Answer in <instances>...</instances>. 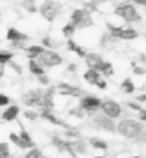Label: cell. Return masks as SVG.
I'll use <instances>...</instances> for the list:
<instances>
[{"label":"cell","instance_id":"obj_40","mask_svg":"<svg viewBox=\"0 0 146 158\" xmlns=\"http://www.w3.org/2000/svg\"><path fill=\"white\" fill-rule=\"evenodd\" d=\"M37 82H39V85H42V86H49L50 85V78L45 73V75H40V76H37Z\"/></svg>","mask_w":146,"mask_h":158},{"label":"cell","instance_id":"obj_13","mask_svg":"<svg viewBox=\"0 0 146 158\" xmlns=\"http://www.w3.org/2000/svg\"><path fill=\"white\" fill-rule=\"evenodd\" d=\"M39 115H40V118H42V119H45L46 122H49V124H52V125H56V127H62V128H65V129L70 128V127H69L66 122H63V121L60 119L59 117H56L53 111H49V109H40Z\"/></svg>","mask_w":146,"mask_h":158},{"label":"cell","instance_id":"obj_35","mask_svg":"<svg viewBox=\"0 0 146 158\" xmlns=\"http://www.w3.org/2000/svg\"><path fill=\"white\" fill-rule=\"evenodd\" d=\"M132 72H133L135 76H143V75H146V68L142 66V65L132 63Z\"/></svg>","mask_w":146,"mask_h":158},{"label":"cell","instance_id":"obj_29","mask_svg":"<svg viewBox=\"0 0 146 158\" xmlns=\"http://www.w3.org/2000/svg\"><path fill=\"white\" fill-rule=\"evenodd\" d=\"M62 33L66 39H72L73 38V35L76 33V27L69 22V23H66V25L62 27Z\"/></svg>","mask_w":146,"mask_h":158},{"label":"cell","instance_id":"obj_39","mask_svg":"<svg viewBox=\"0 0 146 158\" xmlns=\"http://www.w3.org/2000/svg\"><path fill=\"white\" fill-rule=\"evenodd\" d=\"M10 96H7L6 94H0V106L2 108H6V106H9L10 105Z\"/></svg>","mask_w":146,"mask_h":158},{"label":"cell","instance_id":"obj_27","mask_svg":"<svg viewBox=\"0 0 146 158\" xmlns=\"http://www.w3.org/2000/svg\"><path fill=\"white\" fill-rule=\"evenodd\" d=\"M9 141L12 142L13 145H16L19 150H27V147L25 145V142L22 141L19 132H10L9 134Z\"/></svg>","mask_w":146,"mask_h":158},{"label":"cell","instance_id":"obj_48","mask_svg":"<svg viewBox=\"0 0 146 158\" xmlns=\"http://www.w3.org/2000/svg\"><path fill=\"white\" fill-rule=\"evenodd\" d=\"M132 158H142V157H139V155H135V157H132Z\"/></svg>","mask_w":146,"mask_h":158},{"label":"cell","instance_id":"obj_17","mask_svg":"<svg viewBox=\"0 0 146 158\" xmlns=\"http://www.w3.org/2000/svg\"><path fill=\"white\" fill-rule=\"evenodd\" d=\"M139 38L138 30L133 27H122V30L115 36V39L117 40H135Z\"/></svg>","mask_w":146,"mask_h":158},{"label":"cell","instance_id":"obj_6","mask_svg":"<svg viewBox=\"0 0 146 158\" xmlns=\"http://www.w3.org/2000/svg\"><path fill=\"white\" fill-rule=\"evenodd\" d=\"M39 65H42L45 69H52V68H57L63 63V58L56 52V50L46 49L37 59Z\"/></svg>","mask_w":146,"mask_h":158},{"label":"cell","instance_id":"obj_38","mask_svg":"<svg viewBox=\"0 0 146 158\" xmlns=\"http://www.w3.org/2000/svg\"><path fill=\"white\" fill-rule=\"evenodd\" d=\"M7 66L10 68V69H12V71L14 72V73H17V75H22V72H23V69H22V66H20V65H19V63H16V62H14V60H12V62L9 63Z\"/></svg>","mask_w":146,"mask_h":158},{"label":"cell","instance_id":"obj_44","mask_svg":"<svg viewBox=\"0 0 146 158\" xmlns=\"http://www.w3.org/2000/svg\"><path fill=\"white\" fill-rule=\"evenodd\" d=\"M66 71H69V72H75V71H77V65H75V63H70L69 66L66 68Z\"/></svg>","mask_w":146,"mask_h":158},{"label":"cell","instance_id":"obj_2","mask_svg":"<svg viewBox=\"0 0 146 158\" xmlns=\"http://www.w3.org/2000/svg\"><path fill=\"white\" fill-rule=\"evenodd\" d=\"M115 15L128 23H140L142 22V16L139 15L138 9L129 2H122L117 4L115 7Z\"/></svg>","mask_w":146,"mask_h":158},{"label":"cell","instance_id":"obj_41","mask_svg":"<svg viewBox=\"0 0 146 158\" xmlns=\"http://www.w3.org/2000/svg\"><path fill=\"white\" fill-rule=\"evenodd\" d=\"M138 119L140 121V122H143V124L146 122V108H143L142 111L138 112Z\"/></svg>","mask_w":146,"mask_h":158},{"label":"cell","instance_id":"obj_3","mask_svg":"<svg viewBox=\"0 0 146 158\" xmlns=\"http://www.w3.org/2000/svg\"><path fill=\"white\" fill-rule=\"evenodd\" d=\"M70 23L76 27V30L89 29V27H92L95 25L92 15L86 9H75L70 15Z\"/></svg>","mask_w":146,"mask_h":158},{"label":"cell","instance_id":"obj_46","mask_svg":"<svg viewBox=\"0 0 146 158\" xmlns=\"http://www.w3.org/2000/svg\"><path fill=\"white\" fill-rule=\"evenodd\" d=\"M4 69H6V66L0 65V78H3V75H4Z\"/></svg>","mask_w":146,"mask_h":158},{"label":"cell","instance_id":"obj_49","mask_svg":"<svg viewBox=\"0 0 146 158\" xmlns=\"http://www.w3.org/2000/svg\"><path fill=\"white\" fill-rule=\"evenodd\" d=\"M0 119H2V114H0Z\"/></svg>","mask_w":146,"mask_h":158},{"label":"cell","instance_id":"obj_43","mask_svg":"<svg viewBox=\"0 0 146 158\" xmlns=\"http://www.w3.org/2000/svg\"><path fill=\"white\" fill-rule=\"evenodd\" d=\"M136 142H140V144H143V142H146V131H143L140 135H139L136 139H135Z\"/></svg>","mask_w":146,"mask_h":158},{"label":"cell","instance_id":"obj_4","mask_svg":"<svg viewBox=\"0 0 146 158\" xmlns=\"http://www.w3.org/2000/svg\"><path fill=\"white\" fill-rule=\"evenodd\" d=\"M79 106L85 111L86 115L93 117L100 111L102 106V99L97 98L96 95H83L79 101Z\"/></svg>","mask_w":146,"mask_h":158},{"label":"cell","instance_id":"obj_20","mask_svg":"<svg viewBox=\"0 0 146 158\" xmlns=\"http://www.w3.org/2000/svg\"><path fill=\"white\" fill-rule=\"evenodd\" d=\"M45 50L46 49H45L42 45H29V46H26V49L23 50V52L26 53L27 59H34V60H36Z\"/></svg>","mask_w":146,"mask_h":158},{"label":"cell","instance_id":"obj_32","mask_svg":"<svg viewBox=\"0 0 146 158\" xmlns=\"http://www.w3.org/2000/svg\"><path fill=\"white\" fill-rule=\"evenodd\" d=\"M22 158H43V152L39 148H30V150H27V152H26L25 155Z\"/></svg>","mask_w":146,"mask_h":158},{"label":"cell","instance_id":"obj_15","mask_svg":"<svg viewBox=\"0 0 146 158\" xmlns=\"http://www.w3.org/2000/svg\"><path fill=\"white\" fill-rule=\"evenodd\" d=\"M105 62V59L102 58V55L96 53V52H89L86 56H85V63L88 69H95V71L99 72L102 63Z\"/></svg>","mask_w":146,"mask_h":158},{"label":"cell","instance_id":"obj_18","mask_svg":"<svg viewBox=\"0 0 146 158\" xmlns=\"http://www.w3.org/2000/svg\"><path fill=\"white\" fill-rule=\"evenodd\" d=\"M66 49L69 50V52H72V53H75L76 56H79V58H83L88 55V52H86V49L85 48H82L80 45H77V42H75L73 39H67L66 40Z\"/></svg>","mask_w":146,"mask_h":158},{"label":"cell","instance_id":"obj_23","mask_svg":"<svg viewBox=\"0 0 146 158\" xmlns=\"http://www.w3.org/2000/svg\"><path fill=\"white\" fill-rule=\"evenodd\" d=\"M19 135H20L22 141L25 142V145L27 147V150H30V148H34V147H36V142H34V139L32 138V135L29 134V131L23 128V125H20V131H19Z\"/></svg>","mask_w":146,"mask_h":158},{"label":"cell","instance_id":"obj_5","mask_svg":"<svg viewBox=\"0 0 146 158\" xmlns=\"http://www.w3.org/2000/svg\"><path fill=\"white\" fill-rule=\"evenodd\" d=\"M39 12L43 16V19L47 22L56 20V17L62 12V4L56 0H45L43 4L39 7Z\"/></svg>","mask_w":146,"mask_h":158},{"label":"cell","instance_id":"obj_30","mask_svg":"<svg viewBox=\"0 0 146 158\" xmlns=\"http://www.w3.org/2000/svg\"><path fill=\"white\" fill-rule=\"evenodd\" d=\"M22 7L29 13H36L37 12V6L34 0H22Z\"/></svg>","mask_w":146,"mask_h":158},{"label":"cell","instance_id":"obj_28","mask_svg":"<svg viewBox=\"0 0 146 158\" xmlns=\"http://www.w3.org/2000/svg\"><path fill=\"white\" fill-rule=\"evenodd\" d=\"M99 72H100V75H102V76H106V78H109V76H113L115 71H113L112 62H108V60H105V62L102 63V66H100Z\"/></svg>","mask_w":146,"mask_h":158},{"label":"cell","instance_id":"obj_25","mask_svg":"<svg viewBox=\"0 0 146 158\" xmlns=\"http://www.w3.org/2000/svg\"><path fill=\"white\" fill-rule=\"evenodd\" d=\"M120 89L125 92V94H128V95H132V94H135V91H136V85H135V82L132 81V78H125L120 82Z\"/></svg>","mask_w":146,"mask_h":158},{"label":"cell","instance_id":"obj_36","mask_svg":"<svg viewBox=\"0 0 146 158\" xmlns=\"http://www.w3.org/2000/svg\"><path fill=\"white\" fill-rule=\"evenodd\" d=\"M65 135H66L67 138H73V139H79L80 138V132L79 131H76V129H73L72 127L65 131Z\"/></svg>","mask_w":146,"mask_h":158},{"label":"cell","instance_id":"obj_37","mask_svg":"<svg viewBox=\"0 0 146 158\" xmlns=\"http://www.w3.org/2000/svg\"><path fill=\"white\" fill-rule=\"evenodd\" d=\"M128 108L130 109V111H135V112H139V111H142L143 106L139 102H136V101H130V102H128Z\"/></svg>","mask_w":146,"mask_h":158},{"label":"cell","instance_id":"obj_42","mask_svg":"<svg viewBox=\"0 0 146 158\" xmlns=\"http://www.w3.org/2000/svg\"><path fill=\"white\" fill-rule=\"evenodd\" d=\"M96 86L99 88L100 91H105V89H106V88H108V82H106V81H105V78H102L99 81V82L96 83Z\"/></svg>","mask_w":146,"mask_h":158},{"label":"cell","instance_id":"obj_24","mask_svg":"<svg viewBox=\"0 0 146 158\" xmlns=\"http://www.w3.org/2000/svg\"><path fill=\"white\" fill-rule=\"evenodd\" d=\"M62 45H63V43L60 40L50 38V36H43V38H42V46L45 48V49L54 50V49H57V48H60Z\"/></svg>","mask_w":146,"mask_h":158},{"label":"cell","instance_id":"obj_47","mask_svg":"<svg viewBox=\"0 0 146 158\" xmlns=\"http://www.w3.org/2000/svg\"><path fill=\"white\" fill-rule=\"evenodd\" d=\"M95 158H108V157H105V155H97V157H95Z\"/></svg>","mask_w":146,"mask_h":158},{"label":"cell","instance_id":"obj_19","mask_svg":"<svg viewBox=\"0 0 146 158\" xmlns=\"http://www.w3.org/2000/svg\"><path fill=\"white\" fill-rule=\"evenodd\" d=\"M102 78H103V76L100 75V72L95 71V69H86L83 73V81L88 82L89 85H92V86H96V83L99 82Z\"/></svg>","mask_w":146,"mask_h":158},{"label":"cell","instance_id":"obj_14","mask_svg":"<svg viewBox=\"0 0 146 158\" xmlns=\"http://www.w3.org/2000/svg\"><path fill=\"white\" fill-rule=\"evenodd\" d=\"M30 39V36L22 30L16 29V27H9L6 30V40L10 42V43H16V42H27Z\"/></svg>","mask_w":146,"mask_h":158},{"label":"cell","instance_id":"obj_34","mask_svg":"<svg viewBox=\"0 0 146 158\" xmlns=\"http://www.w3.org/2000/svg\"><path fill=\"white\" fill-rule=\"evenodd\" d=\"M23 115H25V118L26 119H29L30 122H32V121L34 122L37 118H40V115H39L37 111H32V109H26V111H23Z\"/></svg>","mask_w":146,"mask_h":158},{"label":"cell","instance_id":"obj_1","mask_svg":"<svg viewBox=\"0 0 146 158\" xmlns=\"http://www.w3.org/2000/svg\"><path fill=\"white\" fill-rule=\"evenodd\" d=\"M143 131H145V124L139 119H132V118H123L116 125V132L128 139H136Z\"/></svg>","mask_w":146,"mask_h":158},{"label":"cell","instance_id":"obj_9","mask_svg":"<svg viewBox=\"0 0 146 158\" xmlns=\"http://www.w3.org/2000/svg\"><path fill=\"white\" fill-rule=\"evenodd\" d=\"M100 112H103L105 115H108L109 118H112V119H116L122 115L123 112V108H122V105L119 102L113 99H105L102 101V106H100Z\"/></svg>","mask_w":146,"mask_h":158},{"label":"cell","instance_id":"obj_22","mask_svg":"<svg viewBox=\"0 0 146 158\" xmlns=\"http://www.w3.org/2000/svg\"><path fill=\"white\" fill-rule=\"evenodd\" d=\"M27 68H29V72L32 73L33 76H40V75H45L46 72H45V68L42 65H39L37 60H34V59H29V62H27Z\"/></svg>","mask_w":146,"mask_h":158},{"label":"cell","instance_id":"obj_21","mask_svg":"<svg viewBox=\"0 0 146 158\" xmlns=\"http://www.w3.org/2000/svg\"><path fill=\"white\" fill-rule=\"evenodd\" d=\"M88 144L92 147L93 150H99V151H108V148H109L108 142L105 141V139H102V138H99V137H90L89 138V141H88Z\"/></svg>","mask_w":146,"mask_h":158},{"label":"cell","instance_id":"obj_11","mask_svg":"<svg viewBox=\"0 0 146 158\" xmlns=\"http://www.w3.org/2000/svg\"><path fill=\"white\" fill-rule=\"evenodd\" d=\"M89 144L85 142L83 139H72L67 141V152L73 155V158H76V155H85L88 152Z\"/></svg>","mask_w":146,"mask_h":158},{"label":"cell","instance_id":"obj_31","mask_svg":"<svg viewBox=\"0 0 146 158\" xmlns=\"http://www.w3.org/2000/svg\"><path fill=\"white\" fill-rule=\"evenodd\" d=\"M10 145L6 141H0V158H12L10 157Z\"/></svg>","mask_w":146,"mask_h":158},{"label":"cell","instance_id":"obj_33","mask_svg":"<svg viewBox=\"0 0 146 158\" xmlns=\"http://www.w3.org/2000/svg\"><path fill=\"white\" fill-rule=\"evenodd\" d=\"M69 115L70 117H75L77 118V119H82V118L86 117V114H85V111L80 106H76V108H72L70 111H69Z\"/></svg>","mask_w":146,"mask_h":158},{"label":"cell","instance_id":"obj_26","mask_svg":"<svg viewBox=\"0 0 146 158\" xmlns=\"http://www.w3.org/2000/svg\"><path fill=\"white\" fill-rule=\"evenodd\" d=\"M12 60H14V52L13 50H7V49L0 50V65L7 66Z\"/></svg>","mask_w":146,"mask_h":158},{"label":"cell","instance_id":"obj_7","mask_svg":"<svg viewBox=\"0 0 146 158\" xmlns=\"http://www.w3.org/2000/svg\"><path fill=\"white\" fill-rule=\"evenodd\" d=\"M43 92L45 89L37 88V89H29L22 94L20 101L22 104L27 106V108H34V106H40L42 105V99H43Z\"/></svg>","mask_w":146,"mask_h":158},{"label":"cell","instance_id":"obj_50","mask_svg":"<svg viewBox=\"0 0 146 158\" xmlns=\"http://www.w3.org/2000/svg\"><path fill=\"white\" fill-rule=\"evenodd\" d=\"M145 65H146V60H145ZM145 68H146V66H145Z\"/></svg>","mask_w":146,"mask_h":158},{"label":"cell","instance_id":"obj_45","mask_svg":"<svg viewBox=\"0 0 146 158\" xmlns=\"http://www.w3.org/2000/svg\"><path fill=\"white\" fill-rule=\"evenodd\" d=\"M135 4H139V6H145L146 7V0H132Z\"/></svg>","mask_w":146,"mask_h":158},{"label":"cell","instance_id":"obj_10","mask_svg":"<svg viewBox=\"0 0 146 158\" xmlns=\"http://www.w3.org/2000/svg\"><path fill=\"white\" fill-rule=\"evenodd\" d=\"M56 89H57V94L62 96H72V98H82L83 96V91L79 89L75 85H70L67 82H62L56 85Z\"/></svg>","mask_w":146,"mask_h":158},{"label":"cell","instance_id":"obj_16","mask_svg":"<svg viewBox=\"0 0 146 158\" xmlns=\"http://www.w3.org/2000/svg\"><path fill=\"white\" fill-rule=\"evenodd\" d=\"M19 115H20V106L19 105H9L2 114V119L4 122H13L19 118Z\"/></svg>","mask_w":146,"mask_h":158},{"label":"cell","instance_id":"obj_12","mask_svg":"<svg viewBox=\"0 0 146 158\" xmlns=\"http://www.w3.org/2000/svg\"><path fill=\"white\" fill-rule=\"evenodd\" d=\"M56 94H57L56 86L46 88L45 92H43V99H42L40 109H49V111H53V108H54V96H56Z\"/></svg>","mask_w":146,"mask_h":158},{"label":"cell","instance_id":"obj_8","mask_svg":"<svg viewBox=\"0 0 146 158\" xmlns=\"http://www.w3.org/2000/svg\"><path fill=\"white\" fill-rule=\"evenodd\" d=\"M92 122L95 125V128L100 129V131H106V132H116V124L115 119L109 118L108 115H105L103 112H97L96 115L92 117Z\"/></svg>","mask_w":146,"mask_h":158}]
</instances>
